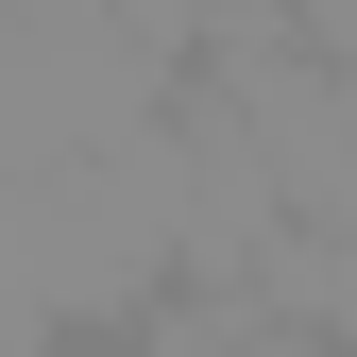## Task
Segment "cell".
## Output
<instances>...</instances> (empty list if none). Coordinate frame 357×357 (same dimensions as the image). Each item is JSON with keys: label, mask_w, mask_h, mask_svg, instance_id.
Here are the masks:
<instances>
[{"label": "cell", "mask_w": 357, "mask_h": 357, "mask_svg": "<svg viewBox=\"0 0 357 357\" xmlns=\"http://www.w3.org/2000/svg\"><path fill=\"white\" fill-rule=\"evenodd\" d=\"M0 255L34 273L52 324L153 306L170 273H188V153H170V119H137V137L68 153V170H34V188H0Z\"/></svg>", "instance_id": "obj_1"}, {"label": "cell", "mask_w": 357, "mask_h": 357, "mask_svg": "<svg viewBox=\"0 0 357 357\" xmlns=\"http://www.w3.org/2000/svg\"><path fill=\"white\" fill-rule=\"evenodd\" d=\"M102 17L137 34V52H204V17H221V0H102Z\"/></svg>", "instance_id": "obj_2"}, {"label": "cell", "mask_w": 357, "mask_h": 357, "mask_svg": "<svg viewBox=\"0 0 357 357\" xmlns=\"http://www.w3.org/2000/svg\"><path fill=\"white\" fill-rule=\"evenodd\" d=\"M68 324H52V306H34V273H17V255H0V357H52Z\"/></svg>", "instance_id": "obj_3"}]
</instances>
